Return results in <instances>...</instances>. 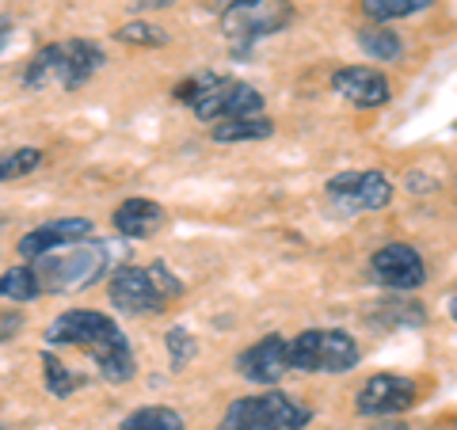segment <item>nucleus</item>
Instances as JSON below:
<instances>
[{
    "mask_svg": "<svg viewBox=\"0 0 457 430\" xmlns=\"http://www.w3.org/2000/svg\"><path fill=\"white\" fill-rule=\"evenodd\" d=\"M435 0H362V12L374 23H389V20H404V16H416V12L431 8Z\"/></svg>",
    "mask_w": 457,
    "mask_h": 430,
    "instance_id": "aec40b11",
    "label": "nucleus"
},
{
    "mask_svg": "<svg viewBox=\"0 0 457 430\" xmlns=\"http://www.w3.org/2000/svg\"><path fill=\"white\" fill-rule=\"evenodd\" d=\"M8 38H12V23H8L4 16H0V50L8 46Z\"/></svg>",
    "mask_w": 457,
    "mask_h": 430,
    "instance_id": "7c9ffc66",
    "label": "nucleus"
},
{
    "mask_svg": "<svg viewBox=\"0 0 457 430\" xmlns=\"http://www.w3.org/2000/svg\"><path fill=\"white\" fill-rule=\"evenodd\" d=\"M374 430H408V426L404 423H378Z\"/></svg>",
    "mask_w": 457,
    "mask_h": 430,
    "instance_id": "473e14b6",
    "label": "nucleus"
},
{
    "mask_svg": "<svg viewBox=\"0 0 457 430\" xmlns=\"http://www.w3.org/2000/svg\"><path fill=\"white\" fill-rule=\"evenodd\" d=\"M145 270H149V278H153V285H156V294H161L164 301H168V297H179V294H183V282H179L176 275H171V270H168L164 263H149Z\"/></svg>",
    "mask_w": 457,
    "mask_h": 430,
    "instance_id": "a878e982",
    "label": "nucleus"
},
{
    "mask_svg": "<svg viewBox=\"0 0 457 430\" xmlns=\"http://www.w3.org/2000/svg\"><path fill=\"white\" fill-rule=\"evenodd\" d=\"M114 38L126 42V46H164L168 31H164V27H153V23L134 20V23H122L119 31H114Z\"/></svg>",
    "mask_w": 457,
    "mask_h": 430,
    "instance_id": "b1692460",
    "label": "nucleus"
},
{
    "mask_svg": "<svg viewBox=\"0 0 457 430\" xmlns=\"http://www.w3.org/2000/svg\"><path fill=\"white\" fill-rule=\"evenodd\" d=\"M359 46L374 57V62H396L404 46H400V35L389 31L385 23H374V27H362L359 31Z\"/></svg>",
    "mask_w": 457,
    "mask_h": 430,
    "instance_id": "f3484780",
    "label": "nucleus"
},
{
    "mask_svg": "<svg viewBox=\"0 0 457 430\" xmlns=\"http://www.w3.org/2000/svg\"><path fill=\"white\" fill-rule=\"evenodd\" d=\"M328 198L343 210H385L393 198V183L381 171H343L328 179Z\"/></svg>",
    "mask_w": 457,
    "mask_h": 430,
    "instance_id": "423d86ee",
    "label": "nucleus"
},
{
    "mask_svg": "<svg viewBox=\"0 0 457 430\" xmlns=\"http://www.w3.org/2000/svg\"><path fill=\"white\" fill-rule=\"evenodd\" d=\"M408 191H420V194H427V191H431L435 187V183L431 179H427V176H420V171H408Z\"/></svg>",
    "mask_w": 457,
    "mask_h": 430,
    "instance_id": "c85d7f7f",
    "label": "nucleus"
},
{
    "mask_svg": "<svg viewBox=\"0 0 457 430\" xmlns=\"http://www.w3.org/2000/svg\"><path fill=\"white\" fill-rule=\"evenodd\" d=\"M248 4H255V0H218L213 8H218L221 16H225V12H237V8H248Z\"/></svg>",
    "mask_w": 457,
    "mask_h": 430,
    "instance_id": "c756f323",
    "label": "nucleus"
},
{
    "mask_svg": "<svg viewBox=\"0 0 457 430\" xmlns=\"http://www.w3.org/2000/svg\"><path fill=\"white\" fill-rule=\"evenodd\" d=\"M213 80H218V73H195V77H187V80H183L179 88H176V99H179V103H195V99L203 95Z\"/></svg>",
    "mask_w": 457,
    "mask_h": 430,
    "instance_id": "bb28decb",
    "label": "nucleus"
},
{
    "mask_svg": "<svg viewBox=\"0 0 457 430\" xmlns=\"http://www.w3.org/2000/svg\"><path fill=\"white\" fill-rule=\"evenodd\" d=\"M332 92L343 95L347 103L362 107V111H374L389 103V80H385L378 69L370 65H343L332 73Z\"/></svg>",
    "mask_w": 457,
    "mask_h": 430,
    "instance_id": "f8f14e48",
    "label": "nucleus"
},
{
    "mask_svg": "<svg viewBox=\"0 0 457 430\" xmlns=\"http://www.w3.org/2000/svg\"><path fill=\"white\" fill-rule=\"evenodd\" d=\"M38 164H42V149H35V145L16 149V153H0V183L31 176Z\"/></svg>",
    "mask_w": 457,
    "mask_h": 430,
    "instance_id": "5701e85b",
    "label": "nucleus"
},
{
    "mask_svg": "<svg viewBox=\"0 0 457 430\" xmlns=\"http://www.w3.org/2000/svg\"><path fill=\"white\" fill-rule=\"evenodd\" d=\"M237 369L252 385H278L286 377V369H290V339L263 335L255 347H248L237 358Z\"/></svg>",
    "mask_w": 457,
    "mask_h": 430,
    "instance_id": "9b49d317",
    "label": "nucleus"
},
{
    "mask_svg": "<svg viewBox=\"0 0 457 430\" xmlns=\"http://www.w3.org/2000/svg\"><path fill=\"white\" fill-rule=\"evenodd\" d=\"M88 233H92V221H88V218H57V221H46V225L31 228V233H23L20 255L35 263V260H42V255H50L54 248H69V244H80Z\"/></svg>",
    "mask_w": 457,
    "mask_h": 430,
    "instance_id": "ddd939ff",
    "label": "nucleus"
},
{
    "mask_svg": "<svg viewBox=\"0 0 457 430\" xmlns=\"http://www.w3.org/2000/svg\"><path fill=\"white\" fill-rule=\"evenodd\" d=\"M275 134V122L263 119V114H252V119H228V122H218L210 130V137L218 145H233V141H260V137H270Z\"/></svg>",
    "mask_w": 457,
    "mask_h": 430,
    "instance_id": "dca6fc26",
    "label": "nucleus"
},
{
    "mask_svg": "<svg viewBox=\"0 0 457 430\" xmlns=\"http://www.w3.org/2000/svg\"><path fill=\"white\" fill-rule=\"evenodd\" d=\"M119 332V324L104 312H92V309H73V312H62L50 327H46V343L50 347H84L92 351L96 343L111 339Z\"/></svg>",
    "mask_w": 457,
    "mask_h": 430,
    "instance_id": "0eeeda50",
    "label": "nucleus"
},
{
    "mask_svg": "<svg viewBox=\"0 0 457 430\" xmlns=\"http://www.w3.org/2000/svg\"><path fill=\"white\" fill-rule=\"evenodd\" d=\"M420 404V385L411 377H396V374H374L359 396H354V408L359 415H370V419H385V415L408 411Z\"/></svg>",
    "mask_w": 457,
    "mask_h": 430,
    "instance_id": "39448f33",
    "label": "nucleus"
},
{
    "mask_svg": "<svg viewBox=\"0 0 457 430\" xmlns=\"http://www.w3.org/2000/svg\"><path fill=\"white\" fill-rule=\"evenodd\" d=\"M359 366V343L336 327H309L290 339V369L302 374H347Z\"/></svg>",
    "mask_w": 457,
    "mask_h": 430,
    "instance_id": "7ed1b4c3",
    "label": "nucleus"
},
{
    "mask_svg": "<svg viewBox=\"0 0 457 430\" xmlns=\"http://www.w3.org/2000/svg\"><path fill=\"white\" fill-rule=\"evenodd\" d=\"M88 354L96 358L99 377L111 381V385H126V381H134V374H137V358H134V347H130V339H126L122 332H114L111 339L96 343V347H92Z\"/></svg>",
    "mask_w": 457,
    "mask_h": 430,
    "instance_id": "2eb2a0df",
    "label": "nucleus"
},
{
    "mask_svg": "<svg viewBox=\"0 0 457 430\" xmlns=\"http://www.w3.org/2000/svg\"><path fill=\"white\" fill-rule=\"evenodd\" d=\"M450 317H453V320H457V297H453V301H450Z\"/></svg>",
    "mask_w": 457,
    "mask_h": 430,
    "instance_id": "72a5a7b5",
    "label": "nucleus"
},
{
    "mask_svg": "<svg viewBox=\"0 0 457 430\" xmlns=\"http://www.w3.org/2000/svg\"><path fill=\"white\" fill-rule=\"evenodd\" d=\"M23 327V312H0V343H8V339H16V332Z\"/></svg>",
    "mask_w": 457,
    "mask_h": 430,
    "instance_id": "cd10ccee",
    "label": "nucleus"
},
{
    "mask_svg": "<svg viewBox=\"0 0 457 430\" xmlns=\"http://www.w3.org/2000/svg\"><path fill=\"white\" fill-rule=\"evenodd\" d=\"M0 297L8 301H35L42 297V282L35 275V267H12L0 275Z\"/></svg>",
    "mask_w": 457,
    "mask_h": 430,
    "instance_id": "6ab92c4d",
    "label": "nucleus"
},
{
    "mask_svg": "<svg viewBox=\"0 0 457 430\" xmlns=\"http://www.w3.org/2000/svg\"><path fill=\"white\" fill-rule=\"evenodd\" d=\"M374 317L385 327H420L427 320V312L420 301H385V305H378Z\"/></svg>",
    "mask_w": 457,
    "mask_h": 430,
    "instance_id": "4be33fe9",
    "label": "nucleus"
},
{
    "mask_svg": "<svg viewBox=\"0 0 457 430\" xmlns=\"http://www.w3.org/2000/svg\"><path fill=\"white\" fill-rule=\"evenodd\" d=\"M164 221H168V213H164V206H156L153 198H126L111 218L114 233L126 240H149L153 233H161Z\"/></svg>",
    "mask_w": 457,
    "mask_h": 430,
    "instance_id": "4468645a",
    "label": "nucleus"
},
{
    "mask_svg": "<svg viewBox=\"0 0 457 430\" xmlns=\"http://www.w3.org/2000/svg\"><path fill=\"white\" fill-rule=\"evenodd\" d=\"M42 381H46V389H50V396H57V400H65V396H73L77 389H80V377L69 369L62 358L57 354H50V351H42Z\"/></svg>",
    "mask_w": 457,
    "mask_h": 430,
    "instance_id": "a211bd4d",
    "label": "nucleus"
},
{
    "mask_svg": "<svg viewBox=\"0 0 457 430\" xmlns=\"http://www.w3.org/2000/svg\"><path fill=\"white\" fill-rule=\"evenodd\" d=\"M168 4H171V0H141L137 8H168Z\"/></svg>",
    "mask_w": 457,
    "mask_h": 430,
    "instance_id": "2f4dec72",
    "label": "nucleus"
},
{
    "mask_svg": "<svg viewBox=\"0 0 457 430\" xmlns=\"http://www.w3.org/2000/svg\"><path fill=\"white\" fill-rule=\"evenodd\" d=\"M290 20H294L290 0H255V4H248V8L225 12V16H221V31H225L228 42H237V46L245 50L248 42L278 35Z\"/></svg>",
    "mask_w": 457,
    "mask_h": 430,
    "instance_id": "20e7f679",
    "label": "nucleus"
},
{
    "mask_svg": "<svg viewBox=\"0 0 457 430\" xmlns=\"http://www.w3.org/2000/svg\"><path fill=\"white\" fill-rule=\"evenodd\" d=\"M164 347H168V354H171V369H183V366H187L191 358L198 354V343L191 339L187 327H168Z\"/></svg>",
    "mask_w": 457,
    "mask_h": 430,
    "instance_id": "393cba45",
    "label": "nucleus"
},
{
    "mask_svg": "<svg viewBox=\"0 0 457 430\" xmlns=\"http://www.w3.org/2000/svg\"><path fill=\"white\" fill-rule=\"evenodd\" d=\"M107 294H111V305L130 312V317H153V312L164 309V297L156 294L145 267H119L111 275Z\"/></svg>",
    "mask_w": 457,
    "mask_h": 430,
    "instance_id": "1a4fd4ad",
    "label": "nucleus"
},
{
    "mask_svg": "<svg viewBox=\"0 0 457 430\" xmlns=\"http://www.w3.org/2000/svg\"><path fill=\"white\" fill-rule=\"evenodd\" d=\"M312 411L286 393L240 396L221 415V430H305Z\"/></svg>",
    "mask_w": 457,
    "mask_h": 430,
    "instance_id": "f03ea898",
    "label": "nucleus"
},
{
    "mask_svg": "<svg viewBox=\"0 0 457 430\" xmlns=\"http://www.w3.org/2000/svg\"><path fill=\"white\" fill-rule=\"evenodd\" d=\"M370 270H374V282L389 285V290H420L427 282V263L411 244H385V248H378L374 260H370Z\"/></svg>",
    "mask_w": 457,
    "mask_h": 430,
    "instance_id": "6e6552de",
    "label": "nucleus"
},
{
    "mask_svg": "<svg viewBox=\"0 0 457 430\" xmlns=\"http://www.w3.org/2000/svg\"><path fill=\"white\" fill-rule=\"evenodd\" d=\"M111 267V248L99 240L69 244V252H50L35 260V275L42 282V294H77L88 290Z\"/></svg>",
    "mask_w": 457,
    "mask_h": 430,
    "instance_id": "f257e3e1",
    "label": "nucleus"
},
{
    "mask_svg": "<svg viewBox=\"0 0 457 430\" xmlns=\"http://www.w3.org/2000/svg\"><path fill=\"white\" fill-rule=\"evenodd\" d=\"M104 65H107L104 50L88 38L54 42V80H62V88H69V92H77L80 84H88Z\"/></svg>",
    "mask_w": 457,
    "mask_h": 430,
    "instance_id": "9d476101",
    "label": "nucleus"
},
{
    "mask_svg": "<svg viewBox=\"0 0 457 430\" xmlns=\"http://www.w3.org/2000/svg\"><path fill=\"white\" fill-rule=\"evenodd\" d=\"M122 430H183V415L171 408H137L130 419L122 423Z\"/></svg>",
    "mask_w": 457,
    "mask_h": 430,
    "instance_id": "412c9836",
    "label": "nucleus"
}]
</instances>
